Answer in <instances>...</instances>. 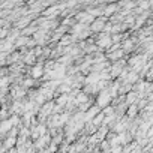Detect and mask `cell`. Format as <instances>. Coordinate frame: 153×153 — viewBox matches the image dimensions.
<instances>
[{"instance_id":"obj_1","label":"cell","mask_w":153,"mask_h":153,"mask_svg":"<svg viewBox=\"0 0 153 153\" xmlns=\"http://www.w3.org/2000/svg\"><path fill=\"white\" fill-rule=\"evenodd\" d=\"M32 75L35 76V78H36V76H41V75H42V68H41V66L35 68V69H33V72H32Z\"/></svg>"}]
</instances>
